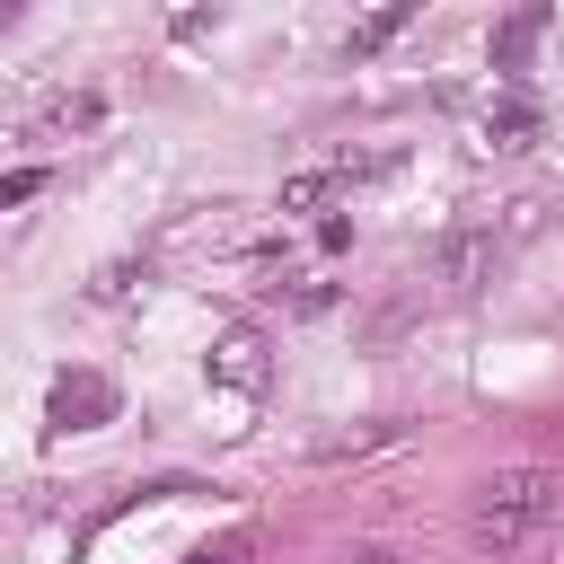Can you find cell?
<instances>
[{
    "mask_svg": "<svg viewBox=\"0 0 564 564\" xmlns=\"http://www.w3.org/2000/svg\"><path fill=\"white\" fill-rule=\"evenodd\" d=\"M555 511H564V476H555V467H502V476H485V494H476V546H520V538H538Z\"/></svg>",
    "mask_w": 564,
    "mask_h": 564,
    "instance_id": "6da1fadb",
    "label": "cell"
},
{
    "mask_svg": "<svg viewBox=\"0 0 564 564\" xmlns=\"http://www.w3.org/2000/svg\"><path fill=\"white\" fill-rule=\"evenodd\" d=\"M494 264H502V238H494V229H449V238L432 247V282H449V291L494 282Z\"/></svg>",
    "mask_w": 564,
    "mask_h": 564,
    "instance_id": "7a4b0ae2",
    "label": "cell"
},
{
    "mask_svg": "<svg viewBox=\"0 0 564 564\" xmlns=\"http://www.w3.org/2000/svg\"><path fill=\"white\" fill-rule=\"evenodd\" d=\"M115 414V379H97V370H62L53 379V423L62 432H97Z\"/></svg>",
    "mask_w": 564,
    "mask_h": 564,
    "instance_id": "3957f363",
    "label": "cell"
},
{
    "mask_svg": "<svg viewBox=\"0 0 564 564\" xmlns=\"http://www.w3.org/2000/svg\"><path fill=\"white\" fill-rule=\"evenodd\" d=\"M538 35H546V0H511V18H502V26H494V44H485V53H494V70H520Z\"/></svg>",
    "mask_w": 564,
    "mask_h": 564,
    "instance_id": "277c9868",
    "label": "cell"
},
{
    "mask_svg": "<svg viewBox=\"0 0 564 564\" xmlns=\"http://www.w3.org/2000/svg\"><path fill=\"white\" fill-rule=\"evenodd\" d=\"M212 379H220V388H256V379H264V344H256V326H229V335H220Z\"/></svg>",
    "mask_w": 564,
    "mask_h": 564,
    "instance_id": "5b68a950",
    "label": "cell"
},
{
    "mask_svg": "<svg viewBox=\"0 0 564 564\" xmlns=\"http://www.w3.org/2000/svg\"><path fill=\"white\" fill-rule=\"evenodd\" d=\"M485 141H494V150H529V141H538V106H529V97H502V106L485 115Z\"/></svg>",
    "mask_w": 564,
    "mask_h": 564,
    "instance_id": "8992f818",
    "label": "cell"
},
{
    "mask_svg": "<svg viewBox=\"0 0 564 564\" xmlns=\"http://www.w3.org/2000/svg\"><path fill=\"white\" fill-rule=\"evenodd\" d=\"M344 185H352V167H308V176L282 185V212H317V203H335Z\"/></svg>",
    "mask_w": 564,
    "mask_h": 564,
    "instance_id": "52a82bcc",
    "label": "cell"
},
{
    "mask_svg": "<svg viewBox=\"0 0 564 564\" xmlns=\"http://www.w3.org/2000/svg\"><path fill=\"white\" fill-rule=\"evenodd\" d=\"M388 441H405V423H352V432H326L317 458H361V449H388Z\"/></svg>",
    "mask_w": 564,
    "mask_h": 564,
    "instance_id": "ba28073f",
    "label": "cell"
},
{
    "mask_svg": "<svg viewBox=\"0 0 564 564\" xmlns=\"http://www.w3.org/2000/svg\"><path fill=\"white\" fill-rule=\"evenodd\" d=\"M405 18H414V0H388V9L370 18V26H352V44H344V62H370V53H379V44H388V35L405 26Z\"/></svg>",
    "mask_w": 564,
    "mask_h": 564,
    "instance_id": "9c48e42d",
    "label": "cell"
},
{
    "mask_svg": "<svg viewBox=\"0 0 564 564\" xmlns=\"http://www.w3.org/2000/svg\"><path fill=\"white\" fill-rule=\"evenodd\" d=\"M546 212H555V203H546V194H520V203H511V238H529V229H538V220H546Z\"/></svg>",
    "mask_w": 564,
    "mask_h": 564,
    "instance_id": "30bf717a",
    "label": "cell"
},
{
    "mask_svg": "<svg viewBox=\"0 0 564 564\" xmlns=\"http://www.w3.org/2000/svg\"><path fill=\"white\" fill-rule=\"evenodd\" d=\"M26 194H44V167H18V176L0 185V203H26Z\"/></svg>",
    "mask_w": 564,
    "mask_h": 564,
    "instance_id": "8fae6325",
    "label": "cell"
},
{
    "mask_svg": "<svg viewBox=\"0 0 564 564\" xmlns=\"http://www.w3.org/2000/svg\"><path fill=\"white\" fill-rule=\"evenodd\" d=\"M335 564H405V555H397V546H344Z\"/></svg>",
    "mask_w": 564,
    "mask_h": 564,
    "instance_id": "7c38bea8",
    "label": "cell"
},
{
    "mask_svg": "<svg viewBox=\"0 0 564 564\" xmlns=\"http://www.w3.org/2000/svg\"><path fill=\"white\" fill-rule=\"evenodd\" d=\"M194 564H229V555H194Z\"/></svg>",
    "mask_w": 564,
    "mask_h": 564,
    "instance_id": "4fadbf2b",
    "label": "cell"
}]
</instances>
